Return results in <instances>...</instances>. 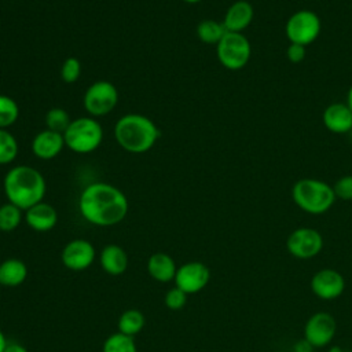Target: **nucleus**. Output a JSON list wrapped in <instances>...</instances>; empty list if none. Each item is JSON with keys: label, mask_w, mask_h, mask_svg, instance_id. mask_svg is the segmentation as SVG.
<instances>
[{"label": "nucleus", "mask_w": 352, "mask_h": 352, "mask_svg": "<svg viewBox=\"0 0 352 352\" xmlns=\"http://www.w3.org/2000/svg\"><path fill=\"white\" fill-rule=\"evenodd\" d=\"M128 199L116 186L95 182L87 186L78 198L81 216L98 227H110L121 223L128 213Z\"/></svg>", "instance_id": "nucleus-1"}, {"label": "nucleus", "mask_w": 352, "mask_h": 352, "mask_svg": "<svg viewBox=\"0 0 352 352\" xmlns=\"http://www.w3.org/2000/svg\"><path fill=\"white\" fill-rule=\"evenodd\" d=\"M4 194L8 202L22 210H28L33 205L43 201L45 195V179L33 166L16 165L4 176Z\"/></svg>", "instance_id": "nucleus-2"}, {"label": "nucleus", "mask_w": 352, "mask_h": 352, "mask_svg": "<svg viewBox=\"0 0 352 352\" xmlns=\"http://www.w3.org/2000/svg\"><path fill=\"white\" fill-rule=\"evenodd\" d=\"M114 138L118 146L125 151L143 154L157 143L160 129L148 117L138 113H129L118 118L116 122Z\"/></svg>", "instance_id": "nucleus-3"}, {"label": "nucleus", "mask_w": 352, "mask_h": 352, "mask_svg": "<svg viewBox=\"0 0 352 352\" xmlns=\"http://www.w3.org/2000/svg\"><path fill=\"white\" fill-rule=\"evenodd\" d=\"M292 198L301 210L309 214H322L333 206L336 194L329 183L307 177L294 183Z\"/></svg>", "instance_id": "nucleus-4"}, {"label": "nucleus", "mask_w": 352, "mask_h": 352, "mask_svg": "<svg viewBox=\"0 0 352 352\" xmlns=\"http://www.w3.org/2000/svg\"><path fill=\"white\" fill-rule=\"evenodd\" d=\"M65 146L77 154L95 151L103 140V128L94 117H78L72 120L63 132Z\"/></svg>", "instance_id": "nucleus-5"}, {"label": "nucleus", "mask_w": 352, "mask_h": 352, "mask_svg": "<svg viewBox=\"0 0 352 352\" xmlns=\"http://www.w3.org/2000/svg\"><path fill=\"white\" fill-rule=\"evenodd\" d=\"M216 55L226 69L239 70L249 62L252 47L243 33L227 32L216 45Z\"/></svg>", "instance_id": "nucleus-6"}, {"label": "nucleus", "mask_w": 352, "mask_h": 352, "mask_svg": "<svg viewBox=\"0 0 352 352\" xmlns=\"http://www.w3.org/2000/svg\"><path fill=\"white\" fill-rule=\"evenodd\" d=\"M82 102L91 117H103L111 113L117 106L118 91L110 81L99 80L87 88Z\"/></svg>", "instance_id": "nucleus-7"}, {"label": "nucleus", "mask_w": 352, "mask_h": 352, "mask_svg": "<svg viewBox=\"0 0 352 352\" xmlns=\"http://www.w3.org/2000/svg\"><path fill=\"white\" fill-rule=\"evenodd\" d=\"M320 28L322 23L318 14L309 10H300L290 15V18L286 22L285 32L290 43L307 47L318 38Z\"/></svg>", "instance_id": "nucleus-8"}, {"label": "nucleus", "mask_w": 352, "mask_h": 352, "mask_svg": "<svg viewBox=\"0 0 352 352\" xmlns=\"http://www.w3.org/2000/svg\"><path fill=\"white\" fill-rule=\"evenodd\" d=\"M289 253L300 260H308L318 256L323 248L320 232L311 227H300L290 232L286 239Z\"/></svg>", "instance_id": "nucleus-9"}, {"label": "nucleus", "mask_w": 352, "mask_h": 352, "mask_svg": "<svg viewBox=\"0 0 352 352\" xmlns=\"http://www.w3.org/2000/svg\"><path fill=\"white\" fill-rule=\"evenodd\" d=\"M337 323L329 312H316L304 324V340L314 348H323L334 338Z\"/></svg>", "instance_id": "nucleus-10"}, {"label": "nucleus", "mask_w": 352, "mask_h": 352, "mask_svg": "<svg viewBox=\"0 0 352 352\" xmlns=\"http://www.w3.org/2000/svg\"><path fill=\"white\" fill-rule=\"evenodd\" d=\"M210 279L209 268L201 261H188L177 268L175 275V285L186 294L201 292Z\"/></svg>", "instance_id": "nucleus-11"}, {"label": "nucleus", "mask_w": 352, "mask_h": 352, "mask_svg": "<svg viewBox=\"0 0 352 352\" xmlns=\"http://www.w3.org/2000/svg\"><path fill=\"white\" fill-rule=\"evenodd\" d=\"M311 290L320 300H336L345 290V279L338 271L323 268L314 274L311 279Z\"/></svg>", "instance_id": "nucleus-12"}, {"label": "nucleus", "mask_w": 352, "mask_h": 352, "mask_svg": "<svg viewBox=\"0 0 352 352\" xmlns=\"http://www.w3.org/2000/svg\"><path fill=\"white\" fill-rule=\"evenodd\" d=\"M60 258L66 268L72 271H82L94 263L95 248L87 239H73L65 245Z\"/></svg>", "instance_id": "nucleus-13"}, {"label": "nucleus", "mask_w": 352, "mask_h": 352, "mask_svg": "<svg viewBox=\"0 0 352 352\" xmlns=\"http://www.w3.org/2000/svg\"><path fill=\"white\" fill-rule=\"evenodd\" d=\"M65 147L63 133L44 129L38 132L32 140V151L40 160L55 158Z\"/></svg>", "instance_id": "nucleus-14"}, {"label": "nucleus", "mask_w": 352, "mask_h": 352, "mask_svg": "<svg viewBox=\"0 0 352 352\" xmlns=\"http://www.w3.org/2000/svg\"><path fill=\"white\" fill-rule=\"evenodd\" d=\"M253 6L246 0H238L232 3L226 11L223 25L227 32L242 33L253 21Z\"/></svg>", "instance_id": "nucleus-15"}, {"label": "nucleus", "mask_w": 352, "mask_h": 352, "mask_svg": "<svg viewBox=\"0 0 352 352\" xmlns=\"http://www.w3.org/2000/svg\"><path fill=\"white\" fill-rule=\"evenodd\" d=\"M323 124L333 133H349L352 131V111L346 103H331L323 111Z\"/></svg>", "instance_id": "nucleus-16"}, {"label": "nucleus", "mask_w": 352, "mask_h": 352, "mask_svg": "<svg viewBox=\"0 0 352 352\" xmlns=\"http://www.w3.org/2000/svg\"><path fill=\"white\" fill-rule=\"evenodd\" d=\"M25 220L28 226L38 232H45L52 230L58 221V213L55 208L44 201L33 205L25 210Z\"/></svg>", "instance_id": "nucleus-17"}, {"label": "nucleus", "mask_w": 352, "mask_h": 352, "mask_svg": "<svg viewBox=\"0 0 352 352\" xmlns=\"http://www.w3.org/2000/svg\"><path fill=\"white\" fill-rule=\"evenodd\" d=\"M147 271L153 279L165 283L175 279L177 268H176L175 260L169 254L157 252L148 257Z\"/></svg>", "instance_id": "nucleus-18"}, {"label": "nucleus", "mask_w": 352, "mask_h": 352, "mask_svg": "<svg viewBox=\"0 0 352 352\" xmlns=\"http://www.w3.org/2000/svg\"><path fill=\"white\" fill-rule=\"evenodd\" d=\"M100 267L110 275H121L128 267V256L118 245H107L99 256Z\"/></svg>", "instance_id": "nucleus-19"}, {"label": "nucleus", "mask_w": 352, "mask_h": 352, "mask_svg": "<svg viewBox=\"0 0 352 352\" xmlns=\"http://www.w3.org/2000/svg\"><path fill=\"white\" fill-rule=\"evenodd\" d=\"M28 276L26 264L19 258H8L0 263V285L6 287H16L25 282Z\"/></svg>", "instance_id": "nucleus-20"}, {"label": "nucleus", "mask_w": 352, "mask_h": 352, "mask_svg": "<svg viewBox=\"0 0 352 352\" xmlns=\"http://www.w3.org/2000/svg\"><path fill=\"white\" fill-rule=\"evenodd\" d=\"M227 33L223 22L214 19H204L197 26V36L205 44H216Z\"/></svg>", "instance_id": "nucleus-21"}, {"label": "nucleus", "mask_w": 352, "mask_h": 352, "mask_svg": "<svg viewBox=\"0 0 352 352\" xmlns=\"http://www.w3.org/2000/svg\"><path fill=\"white\" fill-rule=\"evenodd\" d=\"M144 327V316L138 309H126L121 314L118 319V331L133 337L142 331Z\"/></svg>", "instance_id": "nucleus-22"}, {"label": "nucleus", "mask_w": 352, "mask_h": 352, "mask_svg": "<svg viewBox=\"0 0 352 352\" xmlns=\"http://www.w3.org/2000/svg\"><path fill=\"white\" fill-rule=\"evenodd\" d=\"M19 151L16 138L8 131L0 128V165L14 162Z\"/></svg>", "instance_id": "nucleus-23"}, {"label": "nucleus", "mask_w": 352, "mask_h": 352, "mask_svg": "<svg viewBox=\"0 0 352 352\" xmlns=\"http://www.w3.org/2000/svg\"><path fill=\"white\" fill-rule=\"evenodd\" d=\"M22 221V209L11 202L3 204L0 206V231L11 232Z\"/></svg>", "instance_id": "nucleus-24"}, {"label": "nucleus", "mask_w": 352, "mask_h": 352, "mask_svg": "<svg viewBox=\"0 0 352 352\" xmlns=\"http://www.w3.org/2000/svg\"><path fill=\"white\" fill-rule=\"evenodd\" d=\"M103 352H138V348L133 337L118 331L106 338L103 344Z\"/></svg>", "instance_id": "nucleus-25"}, {"label": "nucleus", "mask_w": 352, "mask_h": 352, "mask_svg": "<svg viewBox=\"0 0 352 352\" xmlns=\"http://www.w3.org/2000/svg\"><path fill=\"white\" fill-rule=\"evenodd\" d=\"M18 117H19L18 103L7 95H0V128L7 129L18 120Z\"/></svg>", "instance_id": "nucleus-26"}, {"label": "nucleus", "mask_w": 352, "mask_h": 352, "mask_svg": "<svg viewBox=\"0 0 352 352\" xmlns=\"http://www.w3.org/2000/svg\"><path fill=\"white\" fill-rule=\"evenodd\" d=\"M44 121H45L47 129H51V131H55L59 133H63L72 122L69 113L62 107L50 109L45 114Z\"/></svg>", "instance_id": "nucleus-27"}, {"label": "nucleus", "mask_w": 352, "mask_h": 352, "mask_svg": "<svg viewBox=\"0 0 352 352\" xmlns=\"http://www.w3.org/2000/svg\"><path fill=\"white\" fill-rule=\"evenodd\" d=\"M80 76H81V62L74 56L66 58L60 66V78L66 84H73L80 78Z\"/></svg>", "instance_id": "nucleus-28"}, {"label": "nucleus", "mask_w": 352, "mask_h": 352, "mask_svg": "<svg viewBox=\"0 0 352 352\" xmlns=\"http://www.w3.org/2000/svg\"><path fill=\"white\" fill-rule=\"evenodd\" d=\"M186 302H187V294L176 286L168 290L165 294V305L172 311L182 309L186 305Z\"/></svg>", "instance_id": "nucleus-29"}, {"label": "nucleus", "mask_w": 352, "mask_h": 352, "mask_svg": "<svg viewBox=\"0 0 352 352\" xmlns=\"http://www.w3.org/2000/svg\"><path fill=\"white\" fill-rule=\"evenodd\" d=\"M336 198L344 201H352V175H345L340 177L333 186Z\"/></svg>", "instance_id": "nucleus-30"}, {"label": "nucleus", "mask_w": 352, "mask_h": 352, "mask_svg": "<svg viewBox=\"0 0 352 352\" xmlns=\"http://www.w3.org/2000/svg\"><path fill=\"white\" fill-rule=\"evenodd\" d=\"M286 55H287V58L292 63H300V62L304 60V58L307 55L305 45L290 43V45L286 50Z\"/></svg>", "instance_id": "nucleus-31"}, {"label": "nucleus", "mask_w": 352, "mask_h": 352, "mask_svg": "<svg viewBox=\"0 0 352 352\" xmlns=\"http://www.w3.org/2000/svg\"><path fill=\"white\" fill-rule=\"evenodd\" d=\"M3 352H28V349L18 342H7Z\"/></svg>", "instance_id": "nucleus-32"}, {"label": "nucleus", "mask_w": 352, "mask_h": 352, "mask_svg": "<svg viewBox=\"0 0 352 352\" xmlns=\"http://www.w3.org/2000/svg\"><path fill=\"white\" fill-rule=\"evenodd\" d=\"M7 340H6V336H4V333L0 330V352H3L4 351V348H6V345H7Z\"/></svg>", "instance_id": "nucleus-33"}, {"label": "nucleus", "mask_w": 352, "mask_h": 352, "mask_svg": "<svg viewBox=\"0 0 352 352\" xmlns=\"http://www.w3.org/2000/svg\"><path fill=\"white\" fill-rule=\"evenodd\" d=\"M346 104H348V107L352 111V85H351L349 91H348V95H346Z\"/></svg>", "instance_id": "nucleus-34"}, {"label": "nucleus", "mask_w": 352, "mask_h": 352, "mask_svg": "<svg viewBox=\"0 0 352 352\" xmlns=\"http://www.w3.org/2000/svg\"><path fill=\"white\" fill-rule=\"evenodd\" d=\"M183 1H186V3H188V4H195V3H199L201 0H183Z\"/></svg>", "instance_id": "nucleus-35"}, {"label": "nucleus", "mask_w": 352, "mask_h": 352, "mask_svg": "<svg viewBox=\"0 0 352 352\" xmlns=\"http://www.w3.org/2000/svg\"><path fill=\"white\" fill-rule=\"evenodd\" d=\"M349 135H351V142H352V131L349 132Z\"/></svg>", "instance_id": "nucleus-36"}]
</instances>
